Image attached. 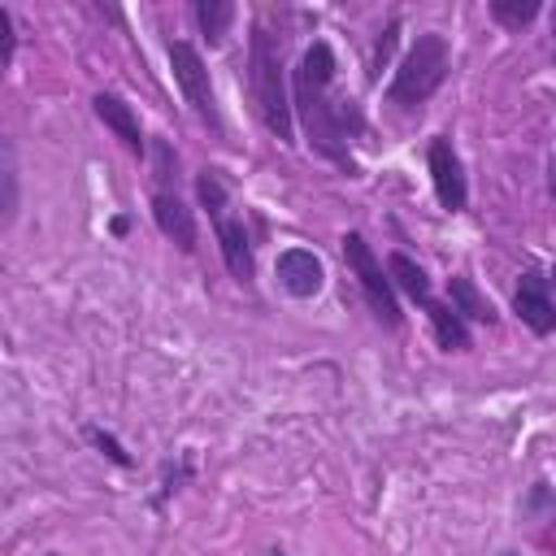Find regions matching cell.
I'll return each instance as SVG.
<instances>
[{
	"mask_svg": "<svg viewBox=\"0 0 556 556\" xmlns=\"http://www.w3.org/2000/svg\"><path fill=\"white\" fill-rule=\"evenodd\" d=\"M513 313L521 317V326H530L534 334H552L556 330V300H552V282L539 269H526L517 278L513 291Z\"/></svg>",
	"mask_w": 556,
	"mask_h": 556,
	"instance_id": "obj_9",
	"label": "cell"
},
{
	"mask_svg": "<svg viewBox=\"0 0 556 556\" xmlns=\"http://www.w3.org/2000/svg\"><path fill=\"white\" fill-rule=\"evenodd\" d=\"M148 165H152V187H178V148L169 139L148 143Z\"/></svg>",
	"mask_w": 556,
	"mask_h": 556,
	"instance_id": "obj_20",
	"label": "cell"
},
{
	"mask_svg": "<svg viewBox=\"0 0 556 556\" xmlns=\"http://www.w3.org/2000/svg\"><path fill=\"white\" fill-rule=\"evenodd\" d=\"M191 17L200 26V35L208 39V48H217L226 35H230V22L239 17V9L230 0H195L191 4Z\"/></svg>",
	"mask_w": 556,
	"mask_h": 556,
	"instance_id": "obj_15",
	"label": "cell"
},
{
	"mask_svg": "<svg viewBox=\"0 0 556 556\" xmlns=\"http://www.w3.org/2000/svg\"><path fill=\"white\" fill-rule=\"evenodd\" d=\"M109 230H113V235H117V239H122V235H126V230H130V217H113V222H109Z\"/></svg>",
	"mask_w": 556,
	"mask_h": 556,
	"instance_id": "obj_25",
	"label": "cell"
},
{
	"mask_svg": "<svg viewBox=\"0 0 556 556\" xmlns=\"http://www.w3.org/2000/svg\"><path fill=\"white\" fill-rule=\"evenodd\" d=\"M547 282H552V287H556V265H552V274H547Z\"/></svg>",
	"mask_w": 556,
	"mask_h": 556,
	"instance_id": "obj_27",
	"label": "cell"
},
{
	"mask_svg": "<svg viewBox=\"0 0 556 556\" xmlns=\"http://www.w3.org/2000/svg\"><path fill=\"white\" fill-rule=\"evenodd\" d=\"M195 204L208 213V222H213V217H222V213L230 208V191H226V178H222V169L204 165V169L195 174Z\"/></svg>",
	"mask_w": 556,
	"mask_h": 556,
	"instance_id": "obj_17",
	"label": "cell"
},
{
	"mask_svg": "<svg viewBox=\"0 0 556 556\" xmlns=\"http://www.w3.org/2000/svg\"><path fill=\"white\" fill-rule=\"evenodd\" d=\"M521 508H526L530 517H539V513H552V508H556V486H552V482H534Z\"/></svg>",
	"mask_w": 556,
	"mask_h": 556,
	"instance_id": "obj_24",
	"label": "cell"
},
{
	"mask_svg": "<svg viewBox=\"0 0 556 556\" xmlns=\"http://www.w3.org/2000/svg\"><path fill=\"white\" fill-rule=\"evenodd\" d=\"M213 235H217V252H222V265L230 269V278L235 282H252V274H256V252H252V235H248V226H243V217H230V213H222V217H213Z\"/></svg>",
	"mask_w": 556,
	"mask_h": 556,
	"instance_id": "obj_10",
	"label": "cell"
},
{
	"mask_svg": "<svg viewBox=\"0 0 556 556\" xmlns=\"http://www.w3.org/2000/svg\"><path fill=\"white\" fill-rule=\"evenodd\" d=\"M500 556H517V552H500Z\"/></svg>",
	"mask_w": 556,
	"mask_h": 556,
	"instance_id": "obj_29",
	"label": "cell"
},
{
	"mask_svg": "<svg viewBox=\"0 0 556 556\" xmlns=\"http://www.w3.org/2000/svg\"><path fill=\"white\" fill-rule=\"evenodd\" d=\"M395 30H400V17H391L387 30L378 35V43H374V61H369V78H378V70L387 65V56H391V48H395Z\"/></svg>",
	"mask_w": 556,
	"mask_h": 556,
	"instance_id": "obj_23",
	"label": "cell"
},
{
	"mask_svg": "<svg viewBox=\"0 0 556 556\" xmlns=\"http://www.w3.org/2000/svg\"><path fill=\"white\" fill-rule=\"evenodd\" d=\"M191 478H195V452H178V460H165V465H161V491L152 495V508L161 513V508L169 504V495L182 491Z\"/></svg>",
	"mask_w": 556,
	"mask_h": 556,
	"instance_id": "obj_18",
	"label": "cell"
},
{
	"mask_svg": "<svg viewBox=\"0 0 556 556\" xmlns=\"http://www.w3.org/2000/svg\"><path fill=\"white\" fill-rule=\"evenodd\" d=\"M169 52V70H174V83L182 91V100L191 104V113L213 130L222 135V109H217V96H213V78H208V65L200 56V48L191 39H169L165 43Z\"/></svg>",
	"mask_w": 556,
	"mask_h": 556,
	"instance_id": "obj_5",
	"label": "cell"
},
{
	"mask_svg": "<svg viewBox=\"0 0 556 556\" xmlns=\"http://www.w3.org/2000/svg\"><path fill=\"white\" fill-rule=\"evenodd\" d=\"M91 113L104 122V130H109L126 152H135V156L148 152L152 139H143V126H139V117H135V109H130L117 91H96V96H91Z\"/></svg>",
	"mask_w": 556,
	"mask_h": 556,
	"instance_id": "obj_11",
	"label": "cell"
},
{
	"mask_svg": "<svg viewBox=\"0 0 556 556\" xmlns=\"http://www.w3.org/2000/svg\"><path fill=\"white\" fill-rule=\"evenodd\" d=\"M339 248H343V261H348V269H352V278H356V287H361V295H365L369 313H374L387 330H395L404 313H400V300H395V287H391L387 261H378V256H374V248L365 243V235H361V230H348V235L339 239Z\"/></svg>",
	"mask_w": 556,
	"mask_h": 556,
	"instance_id": "obj_4",
	"label": "cell"
},
{
	"mask_svg": "<svg viewBox=\"0 0 556 556\" xmlns=\"http://www.w3.org/2000/svg\"><path fill=\"white\" fill-rule=\"evenodd\" d=\"M274 278L291 300H313L326 287V265L313 248H282L274 261Z\"/></svg>",
	"mask_w": 556,
	"mask_h": 556,
	"instance_id": "obj_8",
	"label": "cell"
},
{
	"mask_svg": "<svg viewBox=\"0 0 556 556\" xmlns=\"http://www.w3.org/2000/svg\"><path fill=\"white\" fill-rule=\"evenodd\" d=\"M447 304H452L465 321H486V326L495 321V304L473 287L469 274H452V278H447Z\"/></svg>",
	"mask_w": 556,
	"mask_h": 556,
	"instance_id": "obj_14",
	"label": "cell"
},
{
	"mask_svg": "<svg viewBox=\"0 0 556 556\" xmlns=\"http://www.w3.org/2000/svg\"><path fill=\"white\" fill-rule=\"evenodd\" d=\"M83 439H87V443H91L100 456H109L117 469H130V465H135V456L122 447V439H117L113 430H104V426H83Z\"/></svg>",
	"mask_w": 556,
	"mask_h": 556,
	"instance_id": "obj_21",
	"label": "cell"
},
{
	"mask_svg": "<svg viewBox=\"0 0 556 556\" xmlns=\"http://www.w3.org/2000/svg\"><path fill=\"white\" fill-rule=\"evenodd\" d=\"M426 317H430V334H434V343L443 348V352H469L473 348V330H469V321L447 304V300H430L426 304Z\"/></svg>",
	"mask_w": 556,
	"mask_h": 556,
	"instance_id": "obj_12",
	"label": "cell"
},
{
	"mask_svg": "<svg viewBox=\"0 0 556 556\" xmlns=\"http://www.w3.org/2000/svg\"><path fill=\"white\" fill-rule=\"evenodd\" d=\"M486 13H491V22H500L504 30H526V26L543 13V4H539V0H491Z\"/></svg>",
	"mask_w": 556,
	"mask_h": 556,
	"instance_id": "obj_19",
	"label": "cell"
},
{
	"mask_svg": "<svg viewBox=\"0 0 556 556\" xmlns=\"http://www.w3.org/2000/svg\"><path fill=\"white\" fill-rule=\"evenodd\" d=\"M248 87L261 122L278 143H295V104L287 91V70H282V43L269 35L261 22L248 35Z\"/></svg>",
	"mask_w": 556,
	"mask_h": 556,
	"instance_id": "obj_2",
	"label": "cell"
},
{
	"mask_svg": "<svg viewBox=\"0 0 556 556\" xmlns=\"http://www.w3.org/2000/svg\"><path fill=\"white\" fill-rule=\"evenodd\" d=\"M552 56H556V9H552Z\"/></svg>",
	"mask_w": 556,
	"mask_h": 556,
	"instance_id": "obj_26",
	"label": "cell"
},
{
	"mask_svg": "<svg viewBox=\"0 0 556 556\" xmlns=\"http://www.w3.org/2000/svg\"><path fill=\"white\" fill-rule=\"evenodd\" d=\"M387 274H391V287L400 291V295H408L413 304H430L434 300V282H430V274L408 256V252H391L387 256Z\"/></svg>",
	"mask_w": 556,
	"mask_h": 556,
	"instance_id": "obj_13",
	"label": "cell"
},
{
	"mask_svg": "<svg viewBox=\"0 0 556 556\" xmlns=\"http://www.w3.org/2000/svg\"><path fill=\"white\" fill-rule=\"evenodd\" d=\"M334 70H339L334 48H330L326 39H313V43L300 52V65H295V74H291V104H295V117H300V126H304L313 152L326 156V161H334L339 169L356 174V161H352L348 143L361 135L365 117H361V109H356L352 100H339V96L330 91Z\"/></svg>",
	"mask_w": 556,
	"mask_h": 556,
	"instance_id": "obj_1",
	"label": "cell"
},
{
	"mask_svg": "<svg viewBox=\"0 0 556 556\" xmlns=\"http://www.w3.org/2000/svg\"><path fill=\"white\" fill-rule=\"evenodd\" d=\"M447 70H452L447 39L439 30H421V35H413L404 61L395 65L391 87H387V100L400 104V109H421L447 83Z\"/></svg>",
	"mask_w": 556,
	"mask_h": 556,
	"instance_id": "obj_3",
	"label": "cell"
},
{
	"mask_svg": "<svg viewBox=\"0 0 556 556\" xmlns=\"http://www.w3.org/2000/svg\"><path fill=\"white\" fill-rule=\"evenodd\" d=\"M269 556H287V552H278V547H274V552H269Z\"/></svg>",
	"mask_w": 556,
	"mask_h": 556,
	"instance_id": "obj_28",
	"label": "cell"
},
{
	"mask_svg": "<svg viewBox=\"0 0 556 556\" xmlns=\"http://www.w3.org/2000/svg\"><path fill=\"white\" fill-rule=\"evenodd\" d=\"M0 187H4V195H0V226L9 230L17 222V208H22V182H17V148H13V139L0 143Z\"/></svg>",
	"mask_w": 556,
	"mask_h": 556,
	"instance_id": "obj_16",
	"label": "cell"
},
{
	"mask_svg": "<svg viewBox=\"0 0 556 556\" xmlns=\"http://www.w3.org/2000/svg\"><path fill=\"white\" fill-rule=\"evenodd\" d=\"M426 165H430V182H434V195L447 213H460L469 204V178H465V165H460V152L452 143V135H434L430 148H426Z\"/></svg>",
	"mask_w": 556,
	"mask_h": 556,
	"instance_id": "obj_6",
	"label": "cell"
},
{
	"mask_svg": "<svg viewBox=\"0 0 556 556\" xmlns=\"http://www.w3.org/2000/svg\"><path fill=\"white\" fill-rule=\"evenodd\" d=\"M17 56V26H13V13L0 4V65L9 70Z\"/></svg>",
	"mask_w": 556,
	"mask_h": 556,
	"instance_id": "obj_22",
	"label": "cell"
},
{
	"mask_svg": "<svg viewBox=\"0 0 556 556\" xmlns=\"http://www.w3.org/2000/svg\"><path fill=\"white\" fill-rule=\"evenodd\" d=\"M148 208H152V222H156V230L178 248V252H195V243H200V230H195V213H191V204L178 195V187H152V195H148Z\"/></svg>",
	"mask_w": 556,
	"mask_h": 556,
	"instance_id": "obj_7",
	"label": "cell"
}]
</instances>
